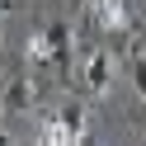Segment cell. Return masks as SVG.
<instances>
[{"mask_svg": "<svg viewBox=\"0 0 146 146\" xmlns=\"http://www.w3.org/2000/svg\"><path fill=\"white\" fill-rule=\"evenodd\" d=\"M29 52H33V61H66V52H71V29H66V24H47V29L29 42Z\"/></svg>", "mask_w": 146, "mask_h": 146, "instance_id": "cell-1", "label": "cell"}, {"mask_svg": "<svg viewBox=\"0 0 146 146\" xmlns=\"http://www.w3.org/2000/svg\"><path fill=\"white\" fill-rule=\"evenodd\" d=\"M80 85H85L90 94H104V90L113 85V57L94 47V52L85 57V66H80Z\"/></svg>", "mask_w": 146, "mask_h": 146, "instance_id": "cell-2", "label": "cell"}, {"mask_svg": "<svg viewBox=\"0 0 146 146\" xmlns=\"http://www.w3.org/2000/svg\"><path fill=\"white\" fill-rule=\"evenodd\" d=\"M5 118H19L24 108H33V80L29 76H10V85H5Z\"/></svg>", "mask_w": 146, "mask_h": 146, "instance_id": "cell-3", "label": "cell"}, {"mask_svg": "<svg viewBox=\"0 0 146 146\" xmlns=\"http://www.w3.org/2000/svg\"><path fill=\"white\" fill-rule=\"evenodd\" d=\"M94 19H99V29L123 33L127 29V0H94Z\"/></svg>", "mask_w": 146, "mask_h": 146, "instance_id": "cell-4", "label": "cell"}, {"mask_svg": "<svg viewBox=\"0 0 146 146\" xmlns=\"http://www.w3.org/2000/svg\"><path fill=\"white\" fill-rule=\"evenodd\" d=\"M42 146H80V137L61 123V113H52L47 123H42Z\"/></svg>", "mask_w": 146, "mask_h": 146, "instance_id": "cell-5", "label": "cell"}, {"mask_svg": "<svg viewBox=\"0 0 146 146\" xmlns=\"http://www.w3.org/2000/svg\"><path fill=\"white\" fill-rule=\"evenodd\" d=\"M57 113H61V123H66L76 137H85V127H90V113H85V104H80V99H66Z\"/></svg>", "mask_w": 146, "mask_h": 146, "instance_id": "cell-6", "label": "cell"}, {"mask_svg": "<svg viewBox=\"0 0 146 146\" xmlns=\"http://www.w3.org/2000/svg\"><path fill=\"white\" fill-rule=\"evenodd\" d=\"M132 90L146 99V52H132Z\"/></svg>", "mask_w": 146, "mask_h": 146, "instance_id": "cell-7", "label": "cell"}]
</instances>
